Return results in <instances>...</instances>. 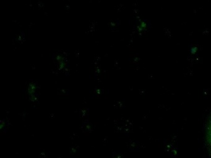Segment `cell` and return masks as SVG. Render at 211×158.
<instances>
[{
	"mask_svg": "<svg viewBox=\"0 0 211 158\" xmlns=\"http://www.w3.org/2000/svg\"><path fill=\"white\" fill-rule=\"evenodd\" d=\"M112 158H121V157L120 156H115V157H113Z\"/></svg>",
	"mask_w": 211,
	"mask_h": 158,
	"instance_id": "cell-4",
	"label": "cell"
},
{
	"mask_svg": "<svg viewBox=\"0 0 211 158\" xmlns=\"http://www.w3.org/2000/svg\"><path fill=\"white\" fill-rule=\"evenodd\" d=\"M57 61L58 62V67L59 70H63L65 69L66 67V62L64 60V57L63 56L61 55H58L57 57Z\"/></svg>",
	"mask_w": 211,
	"mask_h": 158,
	"instance_id": "cell-2",
	"label": "cell"
},
{
	"mask_svg": "<svg viewBox=\"0 0 211 158\" xmlns=\"http://www.w3.org/2000/svg\"><path fill=\"white\" fill-rule=\"evenodd\" d=\"M207 145H208V148L209 149V150H210V152L211 153V119L208 127V130H207Z\"/></svg>",
	"mask_w": 211,
	"mask_h": 158,
	"instance_id": "cell-3",
	"label": "cell"
},
{
	"mask_svg": "<svg viewBox=\"0 0 211 158\" xmlns=\"http://www.w3.org/2000/svg\"><path fill=\"white\" fill-rule=\"evenodd\" d=\"M36 91H37V87L34 83H29L27 87V93L29 96L30 100L32 101H35L37 100L36 97Z\"/></svg>",
	"mask_w": 211,
	"mask_h": 158,
	"instance_id": "cell-1",
	"label": "cell"
}]
</instances>
